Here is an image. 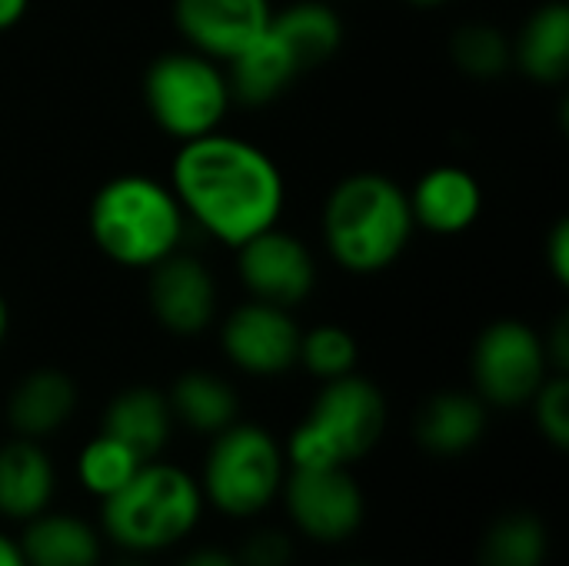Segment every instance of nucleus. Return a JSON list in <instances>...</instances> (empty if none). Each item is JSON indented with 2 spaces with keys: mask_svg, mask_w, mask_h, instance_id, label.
<instances>
[{
  "mask_svg": "<svg viewBox=\"0 0 569 566\" xmlns=\"http://www.w3.org/2000/svg\"><path fill=\"white\" fill-rule=\"evenodd\" d=\"M0 566H27L23 554H20V544L0 537Z\"/></svg>",
  "mask_w": 569,
  "mask_h": 566,
  "instance_id": "nucleus-32",
  "label": "nucleus"
},
{
  "mask_svg": "<svg viewBox=\"0 0 569 566\" xmlns=\"http://www.w3.org/2000/svg\"><path fill=\"white\" fill-rule=\"evenodd\" d=\"M283 484V454L277 440L253 424H230L217 434L207 457L203 494L230 517L260 514Z\"/></svg>",
  "mask_w": 569,
  "mask_h": 566,
  "instance_id": "nucleus-8",
  "label": "nucleus"
},
{
  "mask_svg": "<svg viewBox=\"0 0 569 566\" xmlns=\"http://www.w3.org/2000/svg\"><path fill=\"white\" fill-rule=\"evenodd\" d=\"M483 207L480 183L460 167H433L420 177L410 193L413 224H423L433 234H460L467 230Z\"/></svg>",
  "mask_w": 569,
  "mask_h": 566,
  "instance_id": "nucleus-15",
  "label": "nucleus"
},
{
  "mask_svg": "<svg viewBox=\"0 0 569 566\" xmlns=\"http://www.w3.org/2000/svg\"><path fill=\"white\" fill-rule=\"evenodd\" d=\"M120 566H147V564H137V560H127V564H120Z\"/></svg>",
  "mask_w": 569,
  "mask_h": 566,
  "instance_id": "nucleus-35",
  "label": "nucleus"
},
{
  "mask_svg": "<svg viewBox=\"0 0 569 566\" xmlns=\"http://www.w3.org/2000/svg\"><path fill=\"white\" fill-rule=\"evenodd\" d=\"M343 40L337 10L320 0H300L270 17L267 30L230 63V97L260 107L277 100L300 73L327 63Z\"/></svg>",
  "mask_w": 569,
  "mask_h": 566,
  "instance_id": "nucleus-2",
  "label": "nucleus"
},
{
  "mask_svg": "<svg viewBox=\"0 0 569 566\" xmlns=\"http://www.w3.org/2000/svg\"><path fill=\"white\" fill-rule=\"evenodd\" d=\"M140 467H143V460L130 447H123L120 440H113L107 434H100L93 444H87L80 460H77L80 484L97 497L117 494Z\"/></svg>",
  "mask_w": 569,
  "mask_h": 566,
  "instance_id": "nucleus-24",
  "label": "nucleus"
},
{
  "mask_svg": "<svg viewBox=\"0 0 569 566\" xmlns=\"http://www.w3.org/2000/svg\"><path fill=\"white\" fill-rule=\"evenodd\" d=\"M270 0H177L173 20L197 53L233 60L270 23Z\"/></svg>",
  "mask_w": 569,
  "mask_h": 566,
  "instance_id": "nucleus-13",
  "label": "nucleus"
},
{
  "mask_svg": "<svg viewBox=\"0 0 569 566\" xmlns=\"http://www.w3.org/2000/svg\"><path fill=\"white\" fill-rule=\"evenodd\" d=\"M237 250H240V280L247 284L253 300L290 310L310 297L313 260L297 237L270 227L250 237L247 244H240Z\"/></svg>",
  "mask_w": 569,
  "mask_h": 566,
  "instance_id": "nucleus-12",
  "label": "nucleus"
},
{
  "mask_svg": "<svg viewBox=\"0 0 569 566\" xmlns=\"http://www.w3.org/2000/svg\"><path fill=\"white\" fill-rule=\"evenodd\" d=\"M300 327L283 307L250 300L237 307L223 324L227 357L257 377H273L300 360Z\"/></svg>",
  "mask_w": 569,
  "mask_h": 566,
  "instance_id": "nucleus-11",
  "label": "nucleus"
},
{
  "mask_svg": "<svg viewBox=\"0 0 569 566\" xmlns=\"http://www.w3.org/2000/svg\"><path fill=\"white\" fill-rule=\"evenodd\" d=\"M290 540L277 530H260L243 544L240 566H287L290 564Z\"/></svg>",
  "mask_w": 569,
  "mask_h": 566,
  "instance_id": "nucleus-28",
  "label": "nucleus"
},
{
  "mask_svg": "<svg viewBox=\"0 0 569 566\" xmlns=\"http://www.w3.org/2000/svg\"><path fill=\"white\" fill-rule=\"evenodd\" d=\"M387 427L383 394L363 377L327 380L310 417L290 437L293 467H347L367 457Z\"/></svg>",
  "mask_w": 569,
  "mask_h": 566,
  "instance_id": "nucleus-6",
  "label": "nucleus"
},
{
  "mask_svg": "<svg viewBox=\"0 0 569 566\" xmlns=\"http://www.w3.org/2000/svg\"><path fill=\"white\" fill-rule=\"evenodd\" d=\"M300 360L320 380L347 377L357 367V340L343 327H333V324L313 327L310 334L300 337Z\"/></svg>",
  "mask_w": 569,
  "mask_h": 566,
  "instance_id": "nucleus-25",
  "label": "nucleus"
},
{
  "mask_svg": "<svg viewBox=\"0 0 569 566\" xmlns=\"http://www.w3.org/2000/svg\"><path fill=\"white\" fill-rule=\"evenodd\" d=\"M3 337H7V304L0 297V344H3Z\"/></svg>",
  "mask_w": 569,
  "mask_h": 566,
  "instance_id": "nucleus-33",
  "label": "nucleus"
},
{
  "mask_svg": "<svg viewBox=\"0 0 569 566\" xmlns=\"http://www.w3.org/2000/svg\"><path fill=\"white\" fill-rule=\"evenodd\" d=\"M410 197L390 177L353 173L340 180L323 210V237L350 274L387 270L410 244Z\"/></svg>",
  "mask_w": 569,
  "mask_h": 566,
  "instance_id": "nucleus-3",
  "label": "nucleus"
},
{
  "mask_svg": "<svg viewBox=\"0 0 569 566\" xmlns=\"http://www.w3.org/2000/svg\"><path fill=\"white\" fill-rule=\"evenodd\" d=\"M473 377L483 400L520 407L547 380V344L520 320H497L477 340Z\"/></svg>",
  "mask_w": 569,
  "mask_h": 566,
  "instance_id": "nucleus-9",
  "label": "nucleus"
},
{
  "mask_svg": "<svg viewBox=\"0 0 569 566\" xmlns=\"http://www.w3.org/2000/svg\"><path fill=\"white\" fill-rule=\"evenodd\" d=\"M73 407H77V390L67 374L33 370L10 394L7 417L20 437L33 440V437H47L57 427H63L70 420Z\"/></svg>",
  "mask_w": 569,
  "mask_h": 566,
  "instance_id": "nucleus-17",
  "label": "nucleus"
},
{
  "mask_svg": "<svg viewBox=\"0 0 569 566\" xmlns=\"http://www.w3.org/2000/svg\"><path fill=\"white\" fill-rule=\"evenodd\" d=\"M183 230V207L163 183L123 173L103 183L90 203L97 247L123 267H153L173 254Z\"/></svg>",
  "mask_w": 569,
  "mask_h": 566,
  "instance_id": "nucleus-4",
  "label": "nucleus"
},
{
  "mask_svg": "<svg viewBox=\"0 0 569 566\" xmlns=\"http://www.w3.org/2000/svg\"><path fill=\"white\" fill-rule=\"evenodd\" d=\"M547 257H550V270H553V277H557L560 284H567L569 280V224L567 220H560V224L553 227V234H550V240H547Z\"/></svg>",
  "mask_w": 569,
  "mask_h": 566,
  "instance_id": "nucleus-29",
  "label": "nucleus"
},
{
  "mask_svg": "<svg viewBox=\"0 0 569 566\" xmlns=\"http://www.w3.org/2000/svg\"><path fill=\"white\" fill-rule=\"evenodd\" d=\"M173 193L213 237L247 244L270 230L283 210V177L277 163L223 133L183 140L173 163Z\"/></svg>",
  "mask_w": 569,
  "mask_h": 566,
  "instance_id": "nucleus-1",
  "label": "nucleus"
},
{
  "mask_svg": "<svg viewBox=\"0 0 569 566\" xmlns=\"http://www.w3.org/2000/svg\"><path fill=\"white\" fill-rule=\"evenodd\" d=\"M203 494L170 464H143L117 494L103 497V530L127 550H163L190 534Z\"/></svg>",
  "mask_w": 569,
  "mask_h": 566,
  "instance_id": "nucleus-5",
  "label": "nucleus"
},
{
  "mask_svg": "<svg viewBox=\"0 0 569 566\" xmlns=\"http://www.w3.org/2000/svg\"><path fill=\"white\" fill-rule=\"evenodd\" d=\"M143 100L163 133L193 140L220 127L230 107V83L210 57L177 50L150 63L143 77Z\"/></svg>",
  "mask_w": 569,
  "mask_h": 566,
  "instance_id": "nucleus-7",
  "label": "nucleus"
},
{
  "mask_svg": "<svg viewBox=\"0 0 569 566\" xmlns=\"http://www.w3.org/2000/svg\"><path fill=\"white\" fill-rule=\"evenodd\" d=\"M103 434L130 447L147 464L170 437V404L150 387H133L107 407Z\"/></svg>",
  "mask_w": 569,
  "mask_h": 566,
  "instance_id": "nucleus-18",
  "label": "nucleus"
},
{
  "mask_svg": "<svg viewBox=\"0 0 569 566\" xmlns=\"http://www.w3.org/2000/svg\"><path fill=\"white\" fill-rule=\"evenodd\" d=\"M170 410L200 434H220L237 420V397L233 390L203 370L183 374L170 390Z\"/></svg>",
  "mask_w": 569,
  "mask_h": 566,
  "instance_id": "nucleus-22",
  "label": "nucleus"
},
{
  "mask_svg": "<svg viewBox=\"0 0 569 566\" xmlns=\"http://www.w3.org/2000/svg\"><path fill=\"white\" fill-rule=\"evenodd\" d=\"M30 0H0V30H10L13 23H20V17L27 13Z\"/></svg>",
  "mask_w": 569,
  "mask_h": 566,
  "instance_id": "nucleus-30",
  "label": "nucleus"
},
{
  "mask_svg": "<svg viewBox=\"0 0 569 566\" xmlns=\"http://www.w3.org/2000/svg\"><path fill=\"white\" fill-rule=\"evenodd\" d=\"M53 494V467L47 454L23 440L0 447V514L13 520H33L43 514Z\"/></svg>",
  "mask_w": 569,
  "mask_h": 566,
  "instance_id": "nucleus-16",
  "label": "nucleus"
},
{
  "mask_svg": "<svg viewBox=\"0 0 569 566\" xmlns=\"http://www.w3.org/2000/svg\"><path fill=\"white\" fill-rule=\"evenodd\" d=\"M287 510L313 540H343L363 520V494L347 467H293Z\"/></svg>",
  "mask_w": 569,
  "mask_h": 566,
  "instance_id": "nucleus-10",
  "label": "nucleus"
},
{
  "mask_svg": "<svg viewBox=\"0 0 569 566\" xmlns=\"http://www.w3.org/2000/svg\"><path fill=\"white\" fill-rule=\"evenodd\" d=\"M150 307L173 334H200L217 314V287L207 267L193 257H163L153 264Z\"/></svg>",
  "mask_w": 569,
  "mask_h": 566,
  "instance_id": "nucleus-14",
  "label": "nucleus"
},
{
  "mask_svg": "<svg viewBox=\"0 0 569 566\" xmlns=\"http://www.w3.org/2000/svg\"><path fill=\"white\" fill-rule=\"evenodd\" d=\"M547 527L533 514H510L483 540L480 566H543Z\"/></svg>",
  "mask_w": 569,
  "mask_h": 566,
  "instance_id": "nucleus-23",
  "label": "nucleus"
},
{
  "mask_svg": "<svg viewBox=\"0 0 569 566\" xmlns=\"http://www.w3.org/2000/svg\"><path fill=\"white\" fill-rule=\"evenodd\" d=\"M487 430V410L470 394H440L433 397L417 420V437L423 450L437 457H457L477 447Z\"/></svg>",
  "mask_w": 569,
  "mask_h": 566,
  "instance_id": "nucleus-19",
  "label": "nucleus"
},
{
  "mask_svg": "<svg viewBox=\"0 0 569 566\" xmlns=\"http://www.w3.org/2000/svg\"><path fill=\"white\" fill-rule=\"evenodd\" d=\"M533 404H537V424L543 430V437L557 447V450H567L569 444V384L567 377H553V380H543L540 390L533 394Z\"/></svg>",
  "mask_w": 569,
  "mask_h": 566,
  "instance_id": "nucleus-27",
  "label": "nucleus"
},
{
  "mask_svg": "<svg viewBox=\"0 0 569 566\" xmlns=\"http://www.w3.org/2000/svg\"><path fill=\"white\" fill-rule=\"evenodd\" d=\"M413 7H440V3H447V0H410Z\"/></svg>",
  "mask_w": 569,
  "mask_h": 566,
  "instance_id": "nucleus-34",
  "label": "nucleus"
},
{
  "mask_svg": "<svg viewBox=\"0 0 569 566\" xmlns=\"http://www.w3.org/2000/svg\"><path fill=\"white\" fill-rule=\"evenodd\" d=\"M517 60L527 77L540 83H560L569 73V10L553 0L540 7L520 30Z\"/></svg>",
  "mask_w": 569,
  "mask_h": 566,
  "instance_id": "nucleus-20",
  "label": "nucleus"
},
{
  "mask_svg": "<svg viewBox=\"0 0 569 566\" xmlns=\"http://www.w3.org/2000/svg\"><path fill=\"white\" fill-rule=\"evenodd\" d=\"M180 566H240L233 557L220 554V550H200L193 557H187Z\"/></svg>",
  "mask_w": 569,
  "mask_h": 566,
  "instance_id": "nucleus-31",
  "label": "nucleus"
},
{
  "mask_svg": "<svg viewBox=\"0 0 569 566\" xmlns=\"http://www.w3.org/2000/svg\"><path fill=\"white\" fill-rule=\"evenodd\" d=\"M20 554L27 566H97L100 544L80 517H33Z\"/></svg>",
  "mask_w": 569,
  "mask_h": 566,
  "instance_id": "nucleus-21",
  "label": "nucleus"
},
{
  "mask_svg": "<svg viewBox=\"0 0 569 566\" xmlns=\"http://www.w3.org/2000/svg\"><path fill=\"white\" fill-rule=\"evenodd\" d=\"M453 60L470 77H497L510 63V43L490 23H467L453 37Z\"/></svg>",
  "mask_w": 569,
  "mask_h": 566,
  "instance_id": "nucleus-26",
  "label": "nucleus"
}]
</instances>
